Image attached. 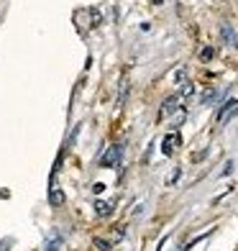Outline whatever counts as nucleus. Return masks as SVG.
<instances>
[{"label": "nucleus", "mask_w": 238, "mask_h": 251, "mask_svg": "<svg viewBox=\"0 0 238 251\" xmlns=\"http://www.w3.org/2000/svg\"><path fill=\"white\" fill-rule=\"evenodd\" d=\"M120 154H123V149L118 144H113V146H108V151L100 156V167H118V162H120Z\"/></svg>", "instance_id": "f257e3e1"}, {"label": "nucleus", "mask_w": 238, "mask_h": 251, "mask_svg": "<svg viewBox=\"0 0 238 251\" xmlns=\"http://www.w3.org/2000/svg\"><path fill=\"white\" fill-rule=\"evenodd\" d=\"M177 146H179V136L177 133H169L167 139H164V146H162V151L169 156V154H174L177 151Z\"/></svg>", "instance_id": "f03ea898"}, {"label": "nucleus", "mask_w": 238, "mask_h": 251, "mask_svg": "<svg viewBox=\"0 0 238 251\" xmlns=\"http://www.w3.org/2000/svg\"><path fill=\"white\" fill-rule=\"evenodd\" d=\"M59 246H62V236L56 233V231H51V233L47 236V244H44V251H59Z\"/></svg>", "instance_id": "7ed1b4c3"}, {"label": "nucleus", "mask_w": 238, "mask_h": 251, "mask_svg": "<svg viewBox=\"0 0 238 251\" xmlns=\"http://www.w3.org/2000/svg\"><path fill=\"white\" fill-rule=\"evenodd\" d=\"M95 208H97V215H100V218H108V215L113 213V202H108V200H97V202H95Z\"/></svg>", "instance_id": "20e7f679"}, {"label": "nucleus", "mask_w": 238, "mask_h": 251, "mask_svg": "<svg viewBox=\"0 0 238 251\" xmlns=\"http://www.w3.org/2000/svg\"><path fill=\"white\" fill-rule=\"evenodd\" d=\"M236 105H238V102H236V100H228V102H225V108L220 110V116H218V118L223 121L225 116H228V113H233V110H236Z\"/></svg>", "instance_id": "39448f33"}, {"label": "nucleus", "mask_w": 238, "mask_h": 251, "mask_svg": "<svg viewBox=\"0 0 238 251\" xmlns=\"http://www.w3.org/2000/svg\"><path fill=\"white\" fill-rule=\"evenodd\" d=\"M177 102H179V98H169V100L164 102V113H172V110L177 108Z\"/></svg>", "instance_id": "423d86ee"}]
</instances>
